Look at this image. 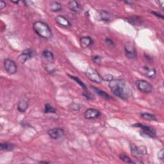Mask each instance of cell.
<instances>
[{
  "label": "cell",
  "mask_w": 164,
  "mask_h": 164,
  "mask_svg": "<svg viewBox=\"0 0 164 164\" xmlns=\"http://www.w3.org/2000/svg\"><path fill=\"white\" fill-rule=\"evenodd\" d=\"M108 85L112 92L120 99L127 101L131 96V90L123 79H113L109 81Z\"/></svg>",
  "instance_id": "cell-1"
},
{
  "label": "cell",
  "mask_w": 164,
  "mask_h": 164,
  "mask_svg": "<svg viewBox=\"0 0 164 164\" xmlns=\"http://www.w3.org/2000/svg\"><path fill=\"white\" fill-rule=\"evenodd\" d=\"M135 85L139 91L143 93H150L153 89V85L148 81L144 80H137L136 81Z\"/></svg>",
  "instance_id": "cell-7"
},
{
  "label": "cell",
  "mask_w": 164,
  "mask_h": 164,
  "mask_svg": "<svg viewBox=\"0 0 164 164\" xmlns=\"http://www.w3.org/2000/svg\"><path fill=\"white\" fill-rule=\"evenodd\" d=\"M130 149L134 157L137 158L143 157L147 153L145 146H136L134 144H130Z\"/></svg>",
  "instance_id": "cell-6"
},
{
  "label": "cell",
  "mask_w": 164,
  "mask_h": 164,
  "mask_svg": "<svg viewBox=\"0 0 164 164\" xmlns=\"http://www.w3.org/2000/svg\"><path fill=\"white\" fill-rule=\"evenodd\" d=\"M48 134L52 139L58 140L64 136V130L62 128H54L48 130Z\"/></svg>",
  "instance_id": "cell-11"
},
{
  "label": "cell",
  "mask_w": 164,
  "mask_h": 164,
  "mask_svg": "<svg viewBox=\"0 0 164 164\" xmlns=\"http://www.w3.org/2000/svg\"><path fill=\"white\" fill-rule=\"evenodd\" d=\"M69 9L75 13H79L81 10L80 4L76 1H70L68 3Z\"/></svg>",
  "instance_id": "cell-15"
},
{
  "label": "cell",
  "mask_w": 164,
  "mask_h": 164,
  "mask_svg": "<svg viewBox=\"0 0 164 164\" xmlns=\"http://www.w3.org/2000/svg\"><path fill=\"white\" fill-rule=\"evenodd\" d=\"M85 75L90 80L96 83H101L103 80L102 76L99 75V73L96 69L91 67H89L87 69V71H85Z\"/></svg>",
  "instance_id": "cell-4"
},
{
  "label": "cell",
  "mask_w": 164,
  "mask_h": 164,
  "mask_svg": "<svg viewBox=\"0 0 164 164\" xmlns=\"http://www.w3.org/2000/svg\"><path fill=\"white\" fill-rule=\"evenodd\" d=\"M35 52L32 49H26L23 51L22 53L18 57L17 60L22 64H25V62L34 57Z\"/></svg>",
  "instance_id": "cell-10"
},
{
  "label": "cell",
  "mask_w": 164,
  "mask_h": 164,
  "mask_svg": "<svg viewBox=\"0 0 164 164\" xmlns=\"http://www.w3.org/2000/svg\"><path fill=\"white\" fill-rule=\"evenodd\" d=\"M103 78V80H104L105 81H110L114 79V78L110 75H107L104 76Z\"/></svg>",
  "instance_id": "cell-30"
},
{
  "label": "cell",
  "mask_w": 164,
  "mask_h": 164,
  "mask_svg": "<svg viewBox=\"0 0 164 164\" xmlns=\"http://www.w3.org/2000/svg\"><path fill=\"white\" fill-rule=\"evenodd\" d=\"M50 9L52 12H60L62 10V6L59 2L52 1L50 3Z\"/></svg>",
  "instance_id": "cell-19"
},
{
  "label": "cell",
  "mask_w": 164,
  "mask_h": 164,
  "mask_svg": "<svg viewBox=\"0 0 164 164\" xmlns=\"http://www.w3.org/2000/svg\"><path fill=\"white\" fill-rule=\"evenodd\" d=\"M33 28L38 36L44 38V39H50L53 36L52 30L46 22L38 21L35 22L33 25Z\"/></svg>",
  "instance_id": "cell-2"
},
{
  "label": "cell",
  "mask_w": 164,
  "mask_h": 164,
  "mask_svg": "<svg viewBox=\"0 0 164 164\" xmlns=\"http://www.w3.org/2000/svg\"><path fill=\"white\" fill-rule=\"evenodd\" d=\"M29 106V101L26 99H22L21 101H19L17 104V110L19 112L21 113H24L26 111Z\"/></svg>",
  "instance_id": "cell-16"
},
{
  "label": "cell",
  "mask_w": 164,
  "mask_h": 164,
  "mask_svg": "<svg viewBox=\"0 0 164 164\" xmlns=\"http://www.w3.org/2000/svg\"><path fill=\"white\" fill-rule=\"evenodd\" d=\"M128 21L130 22V23H131L132 25H140V22L142 21L141 19H140V17L136 16V15H134V16H131L130 17H129L128 19Z\"/></svg>",
  "instance_id": "cell-23"
},
{
  "label": "cell",
  "mask_w": 164,
  "mask_h": 164,
  "mask_svg": "<svg viewBox=\"0 0 164 164\" xmlns=\"http://www.w3.org/2000/svg\"><path fill=\"white\" fill-rule=\"evenodd\" d=\"M11 2L14 3V4H18L19 3V1H11Z\"/></svg>",
  "instance_id": "cell-35"
},
{
  "label": "cell",
  "mask_w": 164,
  "mask_h": 164,
  "mask_svg": "<svg viewBox=\"0 0 164 164\" xmlns=\"http://www.w3.org/2000/svg\"><path fill=\"white\" fill-rule=\"evenodd\" d=\"M101 112L95 108H89L84 113V116L87 119H95L99 118Z\"/></svg>",
  "instance_id": "cell-12"
},
{
  "label": "cell",
  "mask_w": 164,
  "mask_h": 164,
  "mask_svg": "<svg viewBox=\"0 0 164 164\" xmlns=\"http://www.w3.org/2000/svg\"><path fill=\"white\" fill-rule=\"evenodd\" d=\"M92 60L94 61V62L95 64H98L99 65L101 64V57L100 56H98V55H94V56H92Z\"/></svg>",
  "instance_id": "cell-28"
},
{
  "label": "cell",
  "mask_w": 164,
  "mask_h": 164,
  "mask_svg": "<svg viewBox=\"0 0 164 164\" xmlns=\"http://www.w3.org/2000/svg\"><path fill=\"white\" fill-rule=\"evenodd\" d=\"M44 113L46 114H55L56 109L49 104H45Z\"/></svg>",
  "instance_id": "cell-25"
},
{
  "label": "cell",
  "mask_w": 164,
  "mask_h": 164,
  "mask_svg": "<svg viewBox=\"0 0 164 164\" xmlns=\"http://www.w3.org/2000/svg\"><path fill=\"white\" fill-rule=\"evenodd\" d=\"M91 87L93 90V91H94V92L97 94H98L99 96H101V97H103V98H104L108 100L112 99V97L110 95H108V94H107L104 91H101V90L97 89L95 87Z\"/></svg>",
  "instance_id": "cell-17"
},
{
  "label": "cell",
  "mask_w": 164,
  "mask_h": 164,
  "mask_svg": "<svg viewBox=\"0 0 164 164\" xmlns=\"http://www.w3.org/2000/svg\"><path fill=\"white\" fill-rule=\"evenodd\" d=\"M151 13L155 15H156V16L160 18V19H163V15L161 14H160L159 12H153V11H151Z\"/></svg>",
  "instance_id": "cell-31"
},
{
  "label": "cell",
  "mask_w": 164,
  "mask_h": 164,
  "mask_svg": "<svg viewBox=\"0 0 164 164\" xmlns=\"http://www.w3.org/2000/svg\"><path fill=\"white\" fill-rule=\"evenodd\" d=\"M3 67L5 71L9 75H14L17 71V65L13 60L6 58L3 62Z\"/></svg>",
  "instance_id": "cell-5"
},
{
  "label": "cell",
  "mask_w": 164,
  "mask_h": 164,
  "mask_svg": "<svg viewBox=\"0 0 164 164\" xmlns=\"http://www.w3.org/2000/svg\"><path fill=\"white\" fill-rule=\"evenodd\" d=\"M6 7V3L5 1H1V2H0V9H1V10L3 9L4 8H5Z\"/></svg>",
  "instance_id": "cell-33"
},
{
  "label": "cell",
  "mask_w": 164,
  "mask_h": 164,
  "mask_svg": "<svg viewBox=\"0 0 164 164\" xmlns=\"http://www.w3.org/2000/svg\"><path fill=\"white\" fill-rule=\"evenodd\" d=\"M119 158L122 161H123L125 163H135L130 157H128V156H127L126 154H124V153L120 154Z\"/></svg>",
  "instance_id": "cell-26"
},
{
  "label": "cell",
  "mask_w": 164,
  "mask_h": 164,
  "mask_svg": "<svg viewBox=\"0 0 164 164\" xmlns=\"http://www.w3.org/2000/svg\"><path fill=\"white\" fill-rule=\"evenodd\" d=\"M140 73L142 75L146 76L148 78H154L157 75V71L153 67H148V66H142L139 69Z\"/></svg>",
  "instance_id": "cell-9"
},
{
  "label": "cell",
  "mask_w": 164,
  "mask_h": 164,
  "mask_svg": "<svg viewBox=\"0 0 164 164\" xmlns=\"http://www.w3.org/2000/svg\"><path fill=\"white\" fill-rule=\"evenodd\" d=\"M135 127H138L141 129L140 130V135L144 137H149L154 139L156 136V130L153 128H152L146 125H143L140 123H136L135 124L133 125Z\"/></svg>",
  "instance_id": "cell-3"
},
{
  "label": "cell",
  "mask_w": 164,
  "mask_h": 164,
  "mask_svg": "<svg viewBox=\"0 0 164 164\" xmlns=\"http://www.w3.org/2000/svg\"><path fill=\"white\" fill-rule=\"evenodd\" d=\"M55 21L57 24L65 28H69L71 26V23L63 15H57L55 17Z\"/></svg>",
  "instance_id": "cell-13"
},
{
  "label": "cell",
  "mask_w": 164,
  "mask_h": 164,
  "mask_svg": "<svg viewBox=\"0 0 164 164\" xmlns=\"http://www.w3.org/2000/svg\"><path fill=\"white\" fill-rule=\"evenodd\" d=\"M140 116L141 118L144 119H145L146 120H157V116L150 114V113H147V112H143L140 114Z\"/></svg>",
  "instance_id": "cell-20"
},
{
  "label": "cell",
  "mask_w": 164,
  "mask_h": 164,
  "mask_svg": "<svg viewBox=\"0 0 164 164\" xmlns=\"http://www.w3.org/2000/svg\"><path fill=\"white\" fill-rule=\"evenodd\" d=\"M80 45L81 48H88L93 44V41L89 36H83L80 38Z\"/></svg>",
  "instance_id": "cell-14"
},
{
  "label": "cell",
  "mask_w": 164,
  "mask_h": 164,
  "mask_svg": "<svg viewBox=\"0 0 164 164\" xmlns=\"http://www.w3.org/2000/svg\"><path fill=\"white\" fill-rule=\"evenodd\" d=\"M42 57H44L45 59L48 60L50 62H52L54 60V54L53 53L48 50H44V52H42Z\"/></svg>",
  "instance_id": "cell-22"
},
{
  "label": "cell",
  "mask_w": 164,
  "mask_h": 164,
  "mask_svg": "<svg viewBox=\"0 0 164 164\" xmlns=\"http://www.w3.org/2000/svg\"><path fill=\"white\" fill-rule=\"evenodd\" d=\"M158 3L159 4L160 7L162 8V9H163V7H164V5H164L163 1H158Z\"/></svg>",
  "instance_id": "cell-34"
},
{
  "label": "cell",
  "mask_w": 164,
  "mask_h": 164,
  "mask_svg": "<svg viewBox=\"0 0 164 164\" xmlns=\"http://www.w3.org/2000/svg\"><path fill=\"white\" fill-rule=\"evenodd\" d=\"M158 158L161 161H163V149H161L158 153Z\"/></svg>",
  "instance_id": "cell-29"
},
{
  "label": "cell",
  "mask_w": 164,
  "mask_h": 164,
  "mask_svg": "<svg viewBox=\"0 0 164 164\" xmlns=\"http://www.w3.org/2000/svg\"><path fill=\"white\" fill-rule=\"evenodd\" d=\"M15 145L12 143L2 142L0 144V149L1 151H10L14 149Z\"/></svg>",
  "instance_id": "cell-18"
},
{
  "label": "cell",
  "mask_w": 164,
  "mask_h": 164,
  "mask_svg": "<svg viewBox=\"0 0 164 164\" xmlns=\"http://www.w3.org/2000/svg\"><path fill=\"white\" fill-rule=\"evenodd\" d=\"M124 51L125 54L129 59L135 60L137 57V54H136V49L134 45L130 42H128L124 44Z\"/></svg>",
  "instance_id": "cell-8"
},
{
  "label": "cell",
  "mask_w": 164,
  "mask_h": 164,
  "mask_svg": "<svg viewBox=\"0 0 164 164\" xmlns=\"http://www.w3.org/2000/svg\"><path fill=\"white\" fill-rule=\"evenodd\" d=\"M99 17L101 20L108 22L110 20V15L106 10H101L99 12Z\"/></svg>",
  "instance_id": "cell-21"
},
{
  "label": "cell",
  "mask_w": 164,
  "mask_h": 164,
  "mask_svg": "<svg viewBox=\"0 0 164 164\" xmlns=\"http://www.w3.org/2000/svg\"><path fill=\"white\" fill-rule=\"evenodd\" d=\"M39 163H48L49 162H43V161H41V162H40Z\"/></svg>",
  "instance_id": "cell-36"
},
{
  "label": "cell",
  "mask_w": 164,
  "mask_h": 164,
  "mask_svg": "<svg viewBox=\"0 0 164 164\" xmlns=\"http://www.w3.org/2000/svg\"><path fill=\"white\" fill-rule=\"evenodd\" d=\"M68 76L70 77V78H71V79H73V80H75L78 84H79V85L81 86V88L83 89V90H85V91H87V87H86V85L83 83V81H82L80 79L76 77V76H75L69 75H68Z\"/></svg>",
  "instance_id": "cell-24"
},
{
  "label": "cell",
  "mask_w": 164,
  "mask_h": 164,
  "mask_svg": "<svg viewBox=\"0 0 164 164\" xmlns=\"http://www.w3.org/2000/svg\"><path fill=\"white\" fill-rule=\"evenodd\" d=\"M105 42H106V44L109 47V48H115V43L112 39H110V38H107L106 39H105Z\"/></svg>",
  "instance_id": "cell-27"
},
{
  "label": "cell",
  "mask_w": 164,
  "mask_h": 164,
  "mask_svg": "<svg viewBox=\"0 0 164 164\" xmlns=\"http://www.w3.org/2000/svg\"><path fill=\"white\" fill-rule=\"evenodd\" d=\"M83 95L86 97V98H87V99H93V96L89 92H85Z\"/></svg>",
  "instance_id": "cell-32"
}]
</instances>
